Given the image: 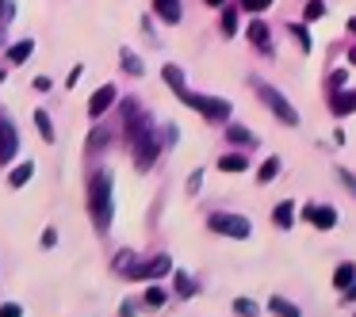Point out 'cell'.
<instances>
[{
    "mask_svg": "<svg viewBox=\"0 0 356 317\" xmlns=\"http://www.w3.org/2000/svg\"><path fill=\"white\" fill-rule=\"evenodd\" d=\"M330 108L337 111V115H353L356 111V92H341L337 88V92L330 96Z\"/></svg>",
    "mask_w": 356,
    "mask_h": 317,
    "instance_id": "9c48e42d",
    "label": "cell"
},
{
    "mask_svg": "<svg viewBox=\"0 0 356 317\" xmlns=\"http://www.w3.org/2000/svg\"><path fill=\"white\" fill-rule=\"evenodd\" d=\"M353 279H356V264H341V268L333 271V286H337V291H345Z\"/></svg>",
    "mask_w": 356,
    "mask_h": 317,
    "instance_id": "5bb4252c",
    "label": "cell"
},
{
    "mask_svg": "<svg viewBox=\"0 0 356 317\" xmlns=\"http://www.w3.org/2000/svg\"><path fill=\"white\" fill-rule=\"evenodd\" d=\"M234 31H238V16H234L230 8H226V12H222V35H226V39H230Z\"/></svg>",
    "mask_w": 356,
    "mask_h": 317,
    "instance_id": "d4e9b609",
    "label": "cell"
},
{
    "mask_svg": "<svg viewBox=\"0 0 356 317\" xmlns=\"http://www.w3.org/2000/svg\"><path fill=\"white\" fill-rule=\"evenodd\" d=\"M31 176H35V164H31V161H24V164H19V169H12L8 184H12V187H24V184H27V180H31Z\"/></svg>",
    "mask_w": 356,
    "mask_h": 317,
    "instance_id": "2e32d148",
    "label": "cell"
},
{
    "mask_svg": "<svg viewBox=\"0 0 356 317\" xmlns=\"http://www.w3.org/2000/svg\"><path fill=\"white\" fill-rule=\"evenodd\" d=\"M291 35H295V39H299V42H302V46H310V35H307V27H299V24H291Z\"/></svg>",
    "mask_w": 356,
    "mask_h": 317,
    "instance_id": "83f0119b",
    "label": "cell"
},
{
    "mask_svg": "<svg viewBox=\"0 0 356 317\" xmlns=\"http://www.w3.org/2000/svg\"><path fill=\"white\" fill-rule=\"evenodd\" d=\"M348 27H353V35H356V19H348Z\"/></svg>",
    "mask_w": 356,
    "mask_h": 317,
    "instance_id": "e575fe53",
    "label": "cell"
},
{
    "mask_svg": "<svg viewBox=\"0 0 356 317\" xmlns=\"http://www.w3.org/2000/svg\"><path fill=\"white\" fill-rule=\"evenodd\" d=\"M276 172H280V161H276V157H268V161L261 164V172H257V180H261V184H268V180L276 176Z\"/></svg>",
    "mask_w": 356,
    "mask_h": 317,
    "instance_id": "ffe728a7",
    "label": "cell"
},
{
    "mask_svg": "<svg viewBox=\"0 0 356 317\" xmlns=\"http://www.w3.org/2000/svg\"><path fill=\"white\" fill-rule=\"evenodd\" d=\"M16 149H19V134H16V126H12V119L0 115V164H8L12 157H16Z\"/></svg>",
    "mask_w": 356,
    "mask_h": 317,
    "instance_id": "8992f818",
    "label": "cell"
},
{
    "mask_svg": "<svg viewBox=\"0 0 356 317\" xmlns=\"http://www.w3.org/2000/svg\"><path fill=\"white\" fill-rule=\"evenodd\" d=\"M337 180H341V184H345L348 191L356 195V176H353V172H348V169H337Z\"/></svg>",
    "mask_w": 356,
    "mask_h": 317,
    "instance_id": "4316f807",
    "label": "cell"
},
{
    "mask_svg": "<svg viewBox=\"0 0 356 317\" xmlns=\"http://www.w3.org/2000/svg\"><path fill=\"white\" fill-rule=\"evenodd\" d=\"M207 225H211L215 233H226V237H249V233H253V222H249V218H241V214H226V210L211 214V218H207Z\"/></svg>",
    "mask_w": 356,
    "mask_h": 317,
    "instance_id": "5b68a950",
    "label": "cell"
},
{
    "mask_svg": "<svg viewBox=\"0 0 356 317\" xmlns=\"http://www.w3.org/2000/svg\"><path fill=\"white\" fill-rule=\"evenodd\" d=\"M302 214H307V222H314L318 230H333V225H337V210L333 207H307Z\"/></svg>",
    "mask_w": 356,
    "mask_h": 317,
    "instance_id": "52a82bcc",
    "label": "cell"
},
{
    "mask_svg": "<svg viewBox=\"0 0 356 317\" xmlns=\"http://www.w3.org/2000/svg\"><path fill=\"white\" fill-rule=\"evenodd\" d=\"M123 65H127V73H134V77H138V73H142V62H138V58L131 54V50H123Z\"/></svg>",
    "mask_w": 356,
    "mask_h": 317,
    "instance_id": "484cf974",
    "label": "cell"
},
{
    "mask_svg": "<svg viewBox=\"0 0 356 317\" xmlns=\"http://www.w3.org/2000/svg\"><path fill=\"white\" fill-rule=\"evenodd\" d=\"M142 302H146V306H149V309H157V306H165V291H157V286H149V291H146V298H142Z\"/></svg>",
    "mask_w": 356,
    "mask_h": 317,
    "instance_id": "7402d4cb",
    "label": "cell"
},
{
    "mask_svg": "<svg viewBox=\"0 0 356 317\" xmlns=\"http://www.w3.org/2000/svg\"><path fill=\"white\" fill-rule=\"evenodd\" d=\"M253 88H257V96H261V100H264V103H268V108L280 115V123H284V126H295V123H299L295 108H291V103H287V100H284V96H280L272 85H264V80H253Z\"/></svg>",
    "mask_w": 356,
    "mask_h": 317,
    "instance_id": "277c9868",
    "label": "cell"
},
{
    "mask_svg": "<svg viewBox=\"0 0 356 317\" xmlns=\"http://www.w3.org/2000/svg\"><path fill=\"white\" fill-rule=\"evenodd\" d=\"M165 80H169L172 88H184V73H180L177 65H165Z\"/></svg>",
    "mask_w": 356,
    "mask_h": 317,
    "instance_id": "cb8c5ba5",
    "label": "cell"
},
{
    "mask_svg": "<svg viewBox=\"0 0 356 317\" xmlns=\"http://www.w3.org/2000/svg\"><path fill=\"white\" fill-rule=\"evenodd\" d=\"M322 12H325V4H322V0H310V8H307V16H310V19H318V16H322Z\"/></svg>",
    "mask_w": 356,
    "mask_h": 317,
    "instance_id": "f546056e",
    "label": "cell"
},
{
    "mask_svg": "<svg viewBox=\"0 0 356 317\" xmlns=\"http://www.w3.org/2000/svg\"><path fill=\"white\" fill-rule=\"evenodd\" d=\"M207 4H211V8H218V4H222V0H207Z\"/></svg>",
    "mask_w": 356,
    "mask_h": 317,
    "instance_id": "836d02e7",
    "label": "cell"
},
{
    "mask_svg": "<svg viewBox=\"0 0 356 317\" xmlns=\"http://www.w3.org/2000/svg\"><path fill=\"white\" fill-rule=\"evenodd\" d=\"M177 291H180V294H192V291H195V283H192V279L180 275V279H177Z\"/></svg>",
    "mask_w": 356,
    "mask_h": 317,
    "instance_id": "4dcf8cb0",
    "label": "cell"
},
{
    "mask_svg": "<svg viewBox=\"0 0 356 317\" xmlns=\"http://www.w3.org/2000/svg\"><path fill=\"white\" fill-rule=\"evenodd\" d=\"M111 210H115V203H111V172H96L88 180V218H92L96 230L111 225Z\"/></svg>",
    "mask_w": 356,
    "mask_h": 317,
    "instance_id": "6da1fadb",
    "label": "cell"
},
{
    "mask_svg": "<svg viewBox=\"0 0 356 317\" xmlns=\"http://www.w3.org/2000/svg\"><path fill=\"white\" fill-rule=\"evenodd\" d=\"M54 245H58V233L47 230V233H42V248H54Z\"/></svg>",
    "mask_w": 356,
    "mask_h": 317,
    "instance_id": "1f68e13d",
    "label": "cell"
},
{
    "mask_svg": "<svg viewBox=\"0 0 356 317\" xmlns=\"http://www.w3.org/2000/svg\"><path fill=\"white\" fill-rule=\"evenodd\" d=\"M154 8L165 24H180V0H154Z\"/></svg>",
    "mask_w": 356,
    "mask_h": 317,
    "instance_id": "8fae6325",
    "label": "cell"
},
{
    "mask_svg": "<svg viewBox=\"0 0 356 317\" xmlns=\"http://www.w3.org/2000/svg\"><path fill=\"white\" fill-rule=\"evenodd\" d=\"M111 103H115V88H111V85H104L100 92H96L92 100H88V115H92V119H104V111H108Z\"/></svg>",
    "mask_w": 356,
    "mask_h": 317,
    "instance_id": "ba28073f",
    "label": "cell"
},
{
    "mask_svg": "<svg viewBox=\"0 0 356 317\" xmlns=\"http://www.w3.org/2000/svg\"><path fill=\"white\" fill-rule=\"evenodd\" d=\"M12 16H16V4L12 0H0V27H8Z\"/></svg>",
    "mask_w": 356,
    "mask_h": 317,
    "instance_id": "603a6c76",
    "label": "cell"
},
{
    "mask_svg": "<svg viewBox=\"0 0 356 317\" xmlns=\"http://www.w3.org/2000/svg\"><path fill=\"white\" fill-rule=\"evenodd\" d=\"M249 42H253L257 50H268V46H272L268 24H261V19H253V24H249Z\"/></svg>",
    "mask_w": 356,
    "mask_h": 317,
    "instance_id": "30bf717a",
    "label": "cell"
},
{
    "mask_svg": "<svg viewBox=\"0 0 356 317\" xmlns=\"http://www.w3.org/2000/svg\"><path fill=\"white\" fill-rule=\"evenodd\" d=\"M31 50H35V42L31 39H24V42H16V46L8 50V62L12 65H19V62H27V58H31Z\"/></svg>",
    "mask_w": 356,
    "mask_h": 317,
    "instance_id": "9a60e30c",
    "label": "cell"
},
{
    "mask_svg": "<svg viewBox=\"0 0 356 317\" xmlns=\"http://www.w3.org/2000/svg\"><path fill=\"white\" fill-rule=\"evenodd\" d=\"M172 92H177V100H180V103L195 108L203 119H211V123H226V119H230V103H226V100H215V96H200V92H188V85H184V88H172Z\"/></svg>",
    "mask_w": 356,
    "mask_h": 317,
    "instance_id": "7a4b0ae2",
    "label": "cell"
},
{
    "mask_svg": "<svg viewBox=\"0 0 356 317\" xmlns=\"http://www.w3.org/2000/svg\"><path fill=\"white\" fill-rule=\"evenodd\" d=\"M241 4H245L249 12H264V8L272 4V0H241Z\"/></svg>",
    "mask_w": 356,
    "mask_h": 317,
    "instance_id": "f1b7e54d",
    "label": "cell"
},
{
    "mask_svg": "<svg viewBox=\"0 0 356 317\" xmlns=\"http://www.w3.org/2000/svg\"><path fill=\"white\" fill-rule=\"evenodd\" d=\"M291 218H295V203H280V207L272 210V222H276L280 230H287V225H291Z\"/></svg>",
    "mask_w": 356,
    "mask_h": 317,
    "instance_id": "4fadbf2b",
    "label": "cell"
},
{
    "mask_svg": "<svg viewBox=\"0 0 356 317\" xmlns=\"http://www.w3.org/2000/svg\"><path fill=\"white\" fill-rule=\"evenodd\" d=\"M226 134H230V142H234V146H253V134H249V130H241V126H230V130H226Z\"/></svg>",
    "mask_w": 356,
    "mask_h": 317,
    "instance_id": "d6986e66",
    "label": "cell"
},
{
    "mask_svg": "<svg viewBox=\"0 0 356 317\" xmlns=\"http://www.w3.org/2000/svg\"><path fill=\"white\" fill-rule=\"evenodd\" d=\"M115 268H119V275H127V279H161L165 271L172 268L169 264V256H157V260H142V264H134V256L131 252H123L115 260Z\"/></svg>",
    "mask_w": 356,
    "mask_h": 317,
    "instance_id": "3957f363",
    "label": "cell"
},
{
    "mask_svg": "<svg viewBox=\"0 0 356 317\" xmlns=\"http://www.w3.org/2000/svg\"><path fill=\"white\" fill-rule=\"evenodd\" d=\"M218 169L222 172H245L249 169V153H226L222 161H218Z\"/></svg>",
    "mask_w": 356,
    "mask_h": 317,
    "instance_id": "7c38bea8",
    "label": "cell"
},
{
    "mask_svg": "<svg viewBox=\"0 0 356 317\" xmlns=\"http://www.w3.org/2000/svg\"><path fill=\"white\" fill-rule=\"evenodd\" d=\"M268 309H272L276 317H299V306H291L287 298H272V302H268Z\"/></svg>",
    "mask_w": 356,
    "mask_h": 317,
    "instance_id": "e0dca14e",
    "label": "cell"
},
{
    "mask_svg": "<svg viewBox=\"0 0 356 317\" xmlns=\"http://www.w3.org/2000/svg\"><path fill=\"white\" fill-rule=\"evenodd\" d=\"M35 126H39V134H42L47 142H54V123H50L47 111H35Z\"/></svg>",
    "mask_w": 356,
    "mask_h": 317,
    "instance_id": "ac0fdd59",
    "label": "cell"
},
{
    "mask_svg": "<svg viewBox=\"0 0 356 317\" xmlns=\"http://www.w3.org/2000/svg\"><path fill=\"white\" fill-rule=\"evenodd\" d=\"M0 317H19V306H0Z\"/></svg>",
    "mask_w": 356,
    "mask_h": 317,
    "instance_id": "d6a6232c",
    "label": "cell"
},
{
    "mask_svg": "<svg viewBox=\"0 0 356 317\" xmlns=\"http://www.w3.org/2000/svg\"><path fill=\"white\" fill-rule=\"evenodd\" d=\"M234 314H238V317H257V306L249 298H238V302H234Z\"/></svg>",
    "mask_w": 356,
    "mask_h": 317,
    "instance_id": "44dd1931",
    "label": "cell"
}]
</instances>
